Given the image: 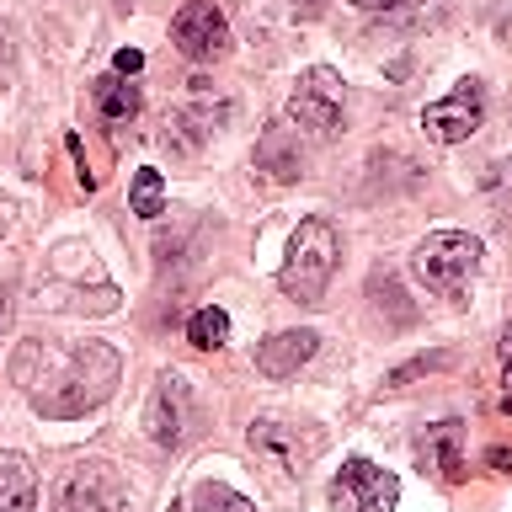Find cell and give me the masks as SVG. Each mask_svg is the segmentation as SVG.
<instances>
[{
  "label": "cell",
  "instance_id": "obj_15",
  "mask_svg": "<svg viewBox=\"0 0 512 512\" xmlns=\"http://www.w3.org/2000/svg\"><path fill=\"white\" fill-rule=\"evenodd\" d=\"M91 96H96V112H102L107 123H134L139 118V86H128V75H102L91 86Z\"/></svg>",
  "mask_w": 512,
  "mask_h": 512
},
{
  "label": "cell",
  "instance_id": "obj_1",
  "mask_svg": "<svg viewBox=\"0 0 512 512\" xmlns=\"http://www.w3.org/2000/svg\"><path fill=\"white\" fill-rule=\"evenodd\" d=\"M16 384L27 390L32 411L54 416V422H70V416L96 411L102 400L118 390L123 379V358L107 342H27L11 363Z\"/></svg>",
  "mask_w": 512,
  "mask_h": 512
},
{
  "label": "cell",
  "instance_id": "obj_17",
  "mask_svg": "<svg viewBox=\"0 0 512 512\" xmlns=\"http://www.w3.org/2000/svg\"><path fill=\"white\" fill-rule=\"evenodd\" d=\"M187 342H192V347H203V352L224 347V342H230V315H224L219 304H203V310L187 320Z\"/></svg>",
  "mask_w": 512,
  "mask_h": 512
},
{
  "label": "cell",
  "instance_id": "obj_23",
  "mask_svg": "<svg viewBox=\"0 0 512 512\" xmlns=\"http://www.w3.org/2000/svg\"><path fill=\"white\" fill-rule=\"evenodd\" d=\"M491 464H496L502 475H512V448H491Z\"/></svg>",
  "mask_w": 512,
  "mask_h": 512
},
{
  "label": "cell",
  "instance_id": "obj_20",
  "mask_svg": "<svg viewBox=\"0 0 512 512\" xmlns=\"http://www.w3.org/2000/svg\"><path fill=\"white\" fill-rule=\"evenodd\" d=\"M352 11H368V16H395V11H411L422 6V0H347Z\"/></svg>",
  "mask_w": 512,
  "mask_h": 512
},
{
  "label": "cell",
  "instance_id": "obj_22",
  "mask_svg": "<svg viewBox=\"0 0 512 512\" xmlns=\"http://www.w3.org/2000/svg\"><path fill=\"white\" fill-rule=\"evenodd\" d=\"M502 374H507V384H512V326L502 331Z\"/></svg>",
  "mask_w": 512,
  "mask_h": 512
},
{
  "label": "cell",
  "instance_id": "obj_2",
  "mask_svg": "<svg viewBox=\"0 0 512 512\" xmlns=\"http://www.w3.org/2000/svg\"><path fill=\"white\" fill-rule=\"evenodd\" d=\"M336 262H342V230L315 214V219H304L299 230L288 235V256L278 267V288L288 299H299V304H320Z\"/></svg>",
  "mask_w": 512,
  "mask_h": 512
},
{
  "label": "cell",
  "instance_id": "obj_18",
  "mask_svg": "<svg viewBox=\"0 0 512 512\" xmlns=\"http://www.w3.org/2000/svg\"><path fill=\"white\" fill-rule=\"evenodd\" d=\"M192 502H198V512H256V502H246L240 491L219 486V480H203L198 491H192Z\"/></svg>",
  "mask_w": 512,
  "mask_h": 512
},
{
  "label": "cell",
  "instance_id": "obj_12",
  "mask_svg": "<svg viewBox=\"0 0 512 512\" xmlns=\"http://www.w3.org/2000/svg\"><path fill=\"white\" fill-rule=\"evenodd\" d=\"M256 171H267L272 182H299L304 176V150H299V134L288 123H272L256 139Z\"/></svg>",
  "mask_w": 512,
  "mask_h": 512
},
{
  "label": "cell",
  "instance_id": "obj_8",
  "mask_svg": "<svg viewBox=\"0 0 512 512\" xmlns=\"http://www.w3.org/2000/svg\"><path fill=\"white\" fill-rule=\"evenodd\" d=\"M480 123H486V86L480 80H459L443 102L422 107V128L432 144H464Z\"/></svg>",
  "mask_w": 512,
  "mask_h": 512
},
{
  "label": "cell",
  "instance_id": "obj_5",
  "mask_svg": "<svg viewBox=\"0 0 512 512\" xmlns=\"http://www.w3.org/2000/svg\"><path fill=\"white\" fill-rule=\"evenodd\" d=\"M54 512H134V496L112 464L86 459L64 470V480L54 486Z\"/></svg>",
  "mask_w": 512,
  "mask_h": 512
},
{
  "label": "cell",
  "instance_id": "obj_26",
  "mask_svg": "<svg viewBox=\"0 0 512 512\" xmlns=\"http://www.w3.org/2000/svg\"><path fill=\"white\" fill-rule=\"evenodd\" d=\"M294 6H299L304 16H315V11H320V0H294Z\"/></svg>",
  "mask_w": 512,
  "mask_h": 512
},
{
  "label": "cell",
  "instance_id": "obj_24",
  "mask_svg": "<svg viewBox=\"0 0 512 512\" xmlns=\"http://www.w3.org/2000/svg\"><path fill=\"white\" fill-rule=\"evenodd\" d=\"M11 70V38H6V27H0V80H6Z\"/></svg>",
  "mask_w": 512,
  "mask_h": 512
},
{
  "label": "cell",
  "instance_id": "obj_19",
  "mask_svg": "<svg viewBox=\"0 0 512 512\" xmlns=\"http://www.w3.org/2000/svg\"><path fill=\"white\" fill-rule=\"evenodd\" d=\"M448 363H454V352H427V358H411L406 368H395V374H384V390H406L411 379L432 374V368H448Z\"/></svg>",
  "mask_w": 512,
  "mask_h": 512
},
{
  "label": "cell",
  "instance_id": "obj_3",
  "mask_svg": "<svg viewBox=\"0 0 512 512\" xmlns=\"http://www.w3.org/2000/svg\"><path fill=\"white\" fill-rule=\"evenodd\" d=\"M475 267H480V240L464 235V230H432L422 246L411 251L416 283L432 288L438 299H459L464 288H470Z\"/></svg>",
  "mask_w": 512,
  "mask_h": 512
},
{
  "label": "cell",
  "instance_id": "obj_14",
  "mask_svg": "<svg viewBox=\"0 0 512 512\" xmlns=\"http://www.w3.org/2000/svg\"><path fill=\"white\" fill-rule=\"evenodd\" d=\"M422 459L432 464V470H443L448 486H459L464 480V454H459V422H438L422 438Z\"/></svg>",
  "mask_w": 512,
  "mask_h": 512
},
{
  "label": "cell",
  "instance_id": "obj_25",
  "mask_svg": "<svg viewBox=\"0 0 512 512\" xmlns=\"http://www.w3.org/2000/svg\"><path fill=\"white\" fill-rule=\"evenodd\" d=\"M6 326H11V294H0V336H6Z\"/></svg>",
  "mask_w": 512,
  "mask_h": 512
},
{
  "label": "cell",
  "instance_id": "obj_7",
  "mask_svg": "<svg viewBox=\"0 0 512 512\" xmlns=\"http://www.w3.org/2000/svg\"><path fill=\"white\" fill-rule=\"evenodd\" d=\"M400 502V480L379 470L374 459H347L331 480V507L336 512H390Z\"/></svg>",
  "mask_w": 512,
  "mask_h": 512
},
{
  "label": "cell",
  "instance_id": "obj_10",
  "mask_svg": "<svg viewBox=\"0 0 512 512\" xmlns=\"http://www.w3.org/2000/svg\"><path fill=\"white\" fill-rule=\"evenodd\" d=\"M192 427V390L182 374H160L155 390H150V406H144V432L160 443V448H176Z\"/></svg>",
  "mask_w": 512,
  "mask_h": 512
},
{
  "label": "cell",
  "instance_id": "obj_4",
  "mask_svg": "<svg viewBox=\"0 0 512 512\" xmlns=\"http://www.w3.org/2000/svg\"><path fill=\"white\" fill-rule=\"evenodd\" d=\"M288 118L315 139H342V128H347L342 75L326 70V64H310V70L294 80V91H288Z\"/></svg>",
  "mask_w": 512,
  "mask_h": 512
},
{
  "label": "cell",
  "instance_id": "obj_6",
  "mask_svg": "<svg viewBox=\"0 0 512 512\" xmlns=\"http://www.w3.org/2000/svg\"><path fill=\"white\" fill-rule=\"evenodd\" d=\"M246 438H251V448L272 464V470H278V475H294V480L310 470V464L320 459V448H326V438H320L315 427L283 422V416H256Z\"/></svg>",
  "mask_w": 512,
  "mask_h": 512
},
{
  "label": "cell",
  "instance_id": "obj_16",
  "mask_svg": "<svg viewBox=\"0 0 512 512\" xmlns=\"http://www.w3.org/2000/svg\"><path fill=\"white\" fill-rule=\"evenodd\" d=\"M128 208H134L139 219H160V214H166V176H160L155 166H144L134 176V187H128Z\"/></svg>",
  "mask_w": 512,
  "mask_h": 512
},
{
  "label": "cell",
  "instance_id": "obj_11",
  "mask_svg": "<svg viewBox=\"0 0 512 512\" xmlns=\"http://www.w3.org/2000/svg\"><path fill=\"white\" fill-rule=\"evenodd\" d=\"M315 347H320L315 331H272L267 342H256V368L267 379H294L315 358Z\"/></svg>",
  "mask_w": 512,
  "mask_h": 512
},
{
  "label": "cell",
  "instance_id": "obj_21",
  "mask_svg": "<svg viewBox=\"0 0 512 512\" xmlns=\"http://www.w3.org/2000/svg\"><path fill=\"white\" fill-rule=\"evenodd\" d=\"M139 70H144L139 48H118V54H112V75H139Z\"/></svg>",
  "mask_w": 512,
  "mask_h": 512
},
{
  "label": "cell",
  "instance_id": "obj_9",
  "mask_svg": "<svg viewBox=\"0 0 512 512\" xmlns=\"http://www.w3.org/2000/svg\"><path fill=\"white\" fill-rule=\"evenodd\" d=\"M171 38L192 64H208V59H219L224 48H230V22H224V11L214 6V0H187V6L176 11V22H171Z\"/></svg>",
  "mask_w": 512,
  "mask_h": 512
},
{
  "label": "cell",
  "instance_id": "obj_13",
  "mask_svg": "<svg viewBox=\"0 0 512 512\" xmlns=\"http://www.w3.org/2000/svg\"><path fill=\"white\" fill-rule=\"evenodd\" d=\"M38 507V470L22 454H0V512H32Z\"/></svg>",
  "mask_w": 512,
  "mask_h": 512
}]
</instances>
